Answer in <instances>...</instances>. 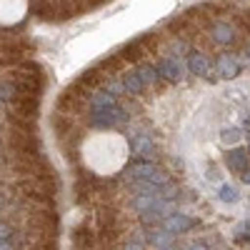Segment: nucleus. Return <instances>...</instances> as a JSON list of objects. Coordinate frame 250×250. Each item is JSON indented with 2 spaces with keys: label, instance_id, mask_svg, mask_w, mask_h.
Returning <instances> with one entry per match:
<instances>
[{
  "label": "nucleus",
  "instance_id": "obj_1",
  "mask_svg": "<svg viewBox=\"0 0 250 250\" xmlns=\"http://www.w3.org/2000/svg\"><path fill=\"white\" fill-rule=\"evenodd\" d=\"M123 175H125V180H130V183H135V180H148V183H153V185L170 183V178L165 175L160 168H155V163H150V160H138V163H133L130 168L123 170Z\"/></svg>",
  "mask_w": 250,
  "mask_h": 250
},
{
  "label": "nucleus",
  "instance_id": "obj_2",
  "mask_svg": "<svg viewBox=\"0 0 250 250\" xmlns=\"http://www.w3.org/2000/svg\"><path fill=\"white\" fill-rule=\"evenodd\" d=\"M90 123L95 125V128H110V125H123L128 123V113H125L118 103L113 108H103V110H93V118Z\"/></svg>",
  "mask_w": 250,
  "mask_h": 250
},
{
  "label": "nucleus",
  "instance_id": "obj_3",
  "mask_svg": "<svg viewBox=\"0 0 250 250\" xmlns=\"http://www.w3.org/2000/svg\"><path fill=\"white\" fill-rule=\"evenodd\" d=\"M130 150L138 160H150L155 155V143L148 135H133L130 138Z\"/></svg>",
  "mask_w": 250,
  "mask_h": 250
},
{
  "label": "nucleus",
  "instance_id": "obj_4",
  "mask_svg": "<svg viewBox=\"0 0 250 250\" xmlns=\"http://www.w3.org/2000/svg\"><path fill=\"white\" fill-rule=\"evenodd\" d=\"M193 228V220L188 215H180V213H170L163 218V230H168L170 235H180L185 230H190Z\"/></svg>",
  "mask_w": 250,
  "mask_h": 250
},
{
  "label": "nucleus",
  "instance_id": "obj_5",
  "mask_svg": "<svg viewBox=\"0 0 250 250\" xmlns=\"http://www.w3.org/2000/svg\"><path fill=\"white\" fill-rule=\"evenodd\" d=\"M215 68H218L220 78L230 80V78H235V75L240 73V60H238L235 55H223V58H218Z\"/></svg>",
  "mask_w": 250,
  "mask_h": 250
},
{
  "label": "nucleus",
  "instance_id": "obj_6",
  "mask_svg": "<svg viewBox=\"0 0 250 250\" xmlns=\"http://www.w3.org/2000/svg\"><path fill=\"white\" fill-rule=\"evenodd\" d=\"M210 38L215 40V43H220V45H228V43L235 40V28L228 25V23H215L210 28Z\"/></svg>",
  "mask_w": 250,
  "mask_h": 250
},
{
  "label": "nucleus",
  "instance_id": "obj_7",
  "mask_svg": "<svg viewBox=\"0 0 250 250\" xmlns=\"http://www.w3.org/2000/svg\"><path fill=\"white\" fill-rule=\"evenodd\" d=\"M155 68H158V75H163L165 80H180V65L173 58H163Z\"/></svg>",
  "mask_w": 250,
  "mask_h": 250
},
{
  "label": "nucleus",
  "instance_id": "obj_8",
  "mask_svg": "<svg viewBox=\"0 0 250 250\" xmlns=\"http://www.w3.org/2000/svg\"><path fill=\"white\" fill-rule=\"evenodd\" d=\"M225 163H228V168H230V170L240 173L245 165H248V150H243V148H233L230 153L225 155Z\"/></svg>",
  "mask_w": 250,
  "mask_h": 250
},
{
  "label": "nucleus",
  "instance_id": "obj_9",
  "mask_svg": "<svg viewBox=\"0 0 250 250\" xmlns=\"http://www.w3.org/2000/svg\"><path fill=\"white\" fill-rule=\"evenodd\" d=\"M90 105H93V110L113 108L115 105V95H110L108 90H95V93H90Z\"/></svg>",
  "mask_w": 250,
  "mask_h": 250
},
{
  "label": "nucleus",
  "instance_id": "obj_10",
  "mask_svg": "<svg viewBox=\"0 0 250 250\" xmlns=\"http://www.w3.org/2000/svg\"><path fill=\"white\" fill-rule=\"evenodd\" d=\"M123 88H125V93H130V95H138V93L145 88V83L140 80L138 70H130V73L123 75Z\"/></svg>",
  "mask_w": 250,
  "mask_h": 250
},
{
  "label": "nucleus",
  "instance_id": "obj_11",
  "mask_svg": "<svg viewBox=\"0 0 250 250\" xmlns=\"http://www.w3.org/2000/svg\"><path fill=\"white\" fill-rule=\"evenodd\" d=\"M188 65H190V70H193L195 75H208V73H210V60H208L203 53H193Z\"/></svg>",
  "mask_w": 250,
  "mask_h": 250
},
{
  "label": "nucleus",
  "instance_id": "obj_12",
  "mask_svg": "<svg viewBox=\"0 0 250 250\" xmlns=\"http://www.w3.org/2000/svg\"><path fill=\"white\" fill-rule=\"evenodd\" d=\"M150 243H153L158 250L170 248V245H173V235H170L168 230H153V233H150Z\"/></svg>",
  "mask_w": 250,
  "mask_h": 250
},
{
  "label": "nucleus",
  "instance_id": "obj_13",
  "mask_svg": "<svg viewBox=\"0 0 250 250\" xmlns=\"http://www.w3.org/2000/svg\"><path fill=\"white\" fill-rule=\"evenodd\" d=\"M138 75H140V80L145 83V85H150V83H155V80L160 78L155 65H140V68H138Z\"/></svg>",
  "mask_w": 250,
  "mask_h": 250
},
{
  "label": "nucleus",
  "instance_id": "obj_14",
  "mask_svg": "<svg viewBox=\"0 0 250 250\" xmlns=\"http://www.w3.org/2000/svg\"><path fill=\"white\" fill-rule=\"evenodd\" d=\"M243 138V130L240 128H223V133H220V140L225 143V145H233V143H238Z\"/></svg>",
  "mask_w": 250,
  "mask_h": 250
},
{
  "label": "nucleus",
  "instance_id": "obj_15",
  "mask_svg": "<svg viewBox=\"0 0 250 250\" xmlns=\"http://www.w3.org/2000/svg\"><path fill=\"white\" fill-rule=\"evenodd\" d=\"M238 198H240V193L233 185H220V200L223 203H238Z\"/></svg>",
  "mask_w": 250,
  "mask_h": 250
},
{
  "label": "nucleus",
  "instance_id": "obj_16",
  "mask_svg": "<svg viewBox=\"0 0 250 250\" xmlns=\"http://www.w3.org/2000/svg\"><path fill=\"white\" fill-rule=\"evenodd\" d=\"M105 90L110 93V95H120V93H125V88H123V80H118V78H108L105 80Z\"/></svg>",
  "mask_w": 250,
  "mask_h": 250
},
{
  "label": "nucleus",
  "instance_id": "obj_17",
  "mask_svg": "<svg viewBox=\"0 0 250 250\" xmlns=\"http://www.w3.org/2000/svg\"><path fill=\"white\" fill-rule=\"evenodd\" d=\"M75 243H78L80 248H85V245H90V243H93V238L88 235V230H85V228H83V230H78V235H75Z\"/></svg>",
  "mask_w": 250,
  "mask_h": 250
},
{
  "label": "nucleus",
  "instance_id": "obj_18",
  "mask_svg": "<svg viewBox=\"0 0 250 250\" xmlns=\"http://www.w3.org/2000/svg\"><path fill=\"white\" fill-rule=\"evenodd\" d=\"M123 55H125V58H128V60H135V58H140V48H138L135 43H130L128 48H125V50H123Z\"/></svg>",
  "mask_w": 250,
  "mask_h": 250
},
{
  "label": "nucleus",
  "instance_id": "obj_19",
  "mask_svg": "<svg viewBox=\"0 0 250 250\" xmlns=\"http://www.w3.org/2000/svg\"><path fill=\"white\" fill-rule=\"evenodd\" d=\"M0 250H15L13 240L10 238H0Z\"/></svg>",
  "mask_w": 250,
  "mask_h": 250
},
{
  "label": "nucleus",
  "instance_id": "obj_20",
  "mask_svg": "<svg viewBox=\"0 0 250 250\" xmlns=\"http://www.w3.org/2000/svg\"><path fill=\"white\" fill-rule=\"evenodd\" d=\"M240 180H243L245 185H250V165H245V168L240 170Z\"/></svg>",
  "mask_w": 250,
  "mask_h": 250
},
{
  "label": "nucleus",
  "instance_id": "obj_21",
  "mask_svg": "<svg viewBox=\"0 0 250 250\" xmlns=\"http://www.w3.org/2000/svg\"><path fill=\"white\" fill-rule=\"evenodd\" d=\"M123 250H145L140 243H135V240H130V243H125V248Z\"/></svg>",
  "mask_w": 250,
  "mask_h": 250
},
{
  "label": "nucleus",
  "instance_id": "obj_22",
  "mask_svg": "<svg viewBox=\"0 0 250 250\" xmlns=\"http://www.w3.org/2000/svg\"><path fill=\"white\" fill-rule=\"evenodd\" d=\"M13 230H10V225H0V238H10Z\"/></svg>",
  "mask_w": 250,
  "mask_h": 250
},
{
  "label": "nucleus",
  "instance_id": "obj_23",
  "mask_svg": "<svg viewBox=\"0 0 250 250\" xmlns=\"http://www.w3.org/2000/svg\"><path fill=\"white\" fill-rule=\"evenodd\" d=\"M208 180H220V173H218V168H210V170H208Z\"/></svg>",
  "mask_w": 250,
  "mask_h": 250
},
{
  "label": "nucleus",
  "instance_id": "obj_24",
  "mask_svg": "<svg viewBox=\"0 0 250 250\" xmlns=\"http://www.w3.org/2000/svg\"><path fill=\"white\" fill-rule=\"evenodd\" d=\"M185 250H208V248H205V245H203L200 240H195V243H190V245H188Z\"/></svg>",
  "mask_w": 250,
  "mask_h": 250
},
{
  "label": "nucleus",
  "instance_id": "obj_25",
  "mask_svg": "<svg viewBox=\"0 0 250 250\" xmlns=\"http://www.w3.org/2000/svg\"><path fill=\"white\" fill-rule=\"evenodd\" d=\"M245 62H248V65H250V48L245 50Z\"/></svg>",
  "mask_w": 250,
  "mask_h": 250
},
{
  "label": "nucleus",
  "instance_id": "obj_26",
  "mask_svg": "<svg viewBox=\"0 0 250 250\" xmlns=\"http://www.w3.org/2000/svg\"><path fill=\"white\" fill-rule=\"evenodd\" d=\"M248 155H250V140H248Z\"/></svg>",
  "mask_w": 250,
  "mask_h": 250
},
{
  "label": "nucleus",
  "instance_id": "obj_27",
  "mask_svg": "<svg viewBox=\"0 0 250 250\" xmlns=\"http://www.w3.org/2000/svg\"><path fill=\"white\" fill-rule=\"evenodd\" d=\"M0 105H3V100H0Z\"/></svg>",
  "mask_w": 250,
  "mask_h": 250
}]
</instances>
